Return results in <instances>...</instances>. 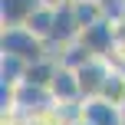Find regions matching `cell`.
<instances>
[{
  "instance_id": "6",
  "label": "cell",
  "mask_w": 125,
  "mask_h": 125,
  "mask_svg": "<svg viewBox=\"0 0 125 125\" xmlns=\"http://www.w3.org/2000/svg\"><path fill=\"white\" fill-rule=\"evenodd\" d=\"M82 119L92 125H125V109L119 102L95 95V99H82Z\"/></svg>"
},
{
  "instance_id": "10",
  "label": "cell",
  "mask_w": 125,
  "mask_h": 125,
  "mask_svg": "<svg viewBox=\"0 0 125 125\" xmlns=\"http://www.w3.org/2000/svg\"><path fill=\"white\" fill-rule=\"evenodd\" d=\"M73 125H92V122H86V119H82V115H79V119H76Z\"/></svg>"
},
{
  "instance_id": "7",
  "label": "cell",
  "mask_w": 125,
  "mask_h": 125,
  "mask_svg": "<svg viewBox=\"0 0 125 125\" xmlns=\"http://www.w3.org/2000/svg\"><path fill=\"white\" fill-rule=\"evenodd\" d=\"M43 7V0H0L3 26H26V20Z\"/></svg>"
},
{
  "instance_id": "4",
  "label": "cell",
  "mask_w": 125,
  "mask_h": 125,
  "mask_svg": "<svg viewBox=\"0 0 125 125\" xmlns=\"http://www.w3.org/2000/svg\"><path fill=\"white\" fill-rule=\"evenodd\" d=\"M50 92H53V99H56V105H82L79 76H76V69L62 66V62H59L56 76H53V82H50Z\"/></svg>"
},
{
  "instance_id": "5",
  "label": "cell",
  "mask_w": 125,
  "mask_h": 125,
  "mask_svg": "<svg viewBox=\"0 0 125 125\" xmlns=\"http://www.w3.org/2000/svg\"><path fill=\"white\" fill-rule=\"evenodd\" d=\"M82 33L79 26V17H76V7L73 0H66V3L56 7V20H53V33H50V43H59V46H69L76 43Z\"/></svg>"
},
{
  "instance_id": "2",
  "label": "cell",
  "mask_w": 125,
  "mask_h": 125,
  "mask_svg": "<svg viewBox=\"0 0 125 125\" xmlns=\"http://www.w3.org/2000/svg\"><path fill=\"white\" fill-rule=\"evenodd\" d=\"M79 43L86 46L92 56H99V59H109L115 53V46L122 43L119 40V33H115V20H109V17H102L99 23H92V26H82V33H79Z\"/></svg>"
},
{
  "instance_id": "3",
  "label": "cell",
  "mask_w": 125,
  "mask_h": 125,
  "mask_svg": "<svg viewBox=\"0 0 125 125\" xmlns=\"http://www.w3.org/2000/svg\"><path fill=\"white\" fill-rule=\"evenodd\" d=\"M109 73H112V62H109V59H99V56L76 69V76H79V89H82V99H95V95H102V86H105Z\"/></svg>"
},
{
  "instance_id": "1",
  "label": "cell",
  "mask_w": 125,
  "mask_h": 125,
  "mask_svg": "<svg viewBox=\"0 0 125 125\" xmlns=\"http://www.w3.org/2000/svg\"><path fill=\"white\" fill-rule=\"evenodd\" d=\"M46 40L36 36L30 26H3V36H0V50L10 53V56H20L23 62H40L46 59Z\"/></svg>"
},
{
  "instance_id": "9",
  "label": "cell",
  "mask_w": 125,
  "mask_h": 125,
  "mask_svg": "<svg viewBox=\"0 0 125 125\" xmlns=\"http://www.w3.org/2000/svg\"><path fill=\"white\" fill-rule=\"evenodd\" d=\"M43 3H50V7H59V3H66V0H43Z\"/></svg>"
},
{
  "instance_id": "8",
  "label": "cell",
  "mask_w": 125,
  "mask_h": 125,
  "mask_svg": "<svg viewBox=\"0 0 125 125\" xmlns=\"http://www.w3.org/2000/svg\"><path fill=\"white\" fill-rule=\"evenodd\" d=\"M53 20H56V7H50V3H43L36 13H33L30 20H26V26H30L36 36H43L46 43H50V33H53Z\"/></svg>"
}]
</instances>
